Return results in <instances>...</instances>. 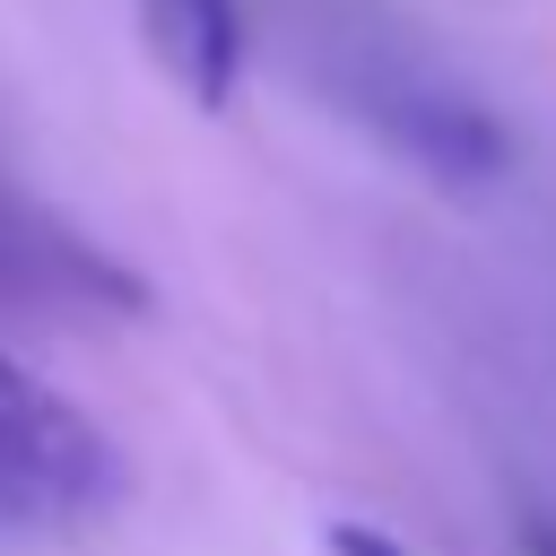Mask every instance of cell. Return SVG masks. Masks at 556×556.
I'll return each mask as SVG.
<instances>
[{
    "instance_id": "obj_1",
    "label": "cell",
    "mask_w": 556,
    "mask_h": 556,
    "mask_svg": "<svg viewBox=\"0 0 556 556\" xmlns=\"http://www.w3.org/2000/svg\"><path fill=\"white\" fill-rule=\"evenodd\" d=\"M122 495L113 434L0 348V530H70Z\"/></svg>"
},
{
    "instance_id": "obj_2",
    "label": "cell",
    "mask_w": 556,
    "mask_h": 556,
    "mask_svg": "<svg viewBox=\"0 0 556 556\" xmlns=\"http://www.w3.org/2000/svg\"><path fill=\"white\" fill-rule=\"evenodd\" d=\"M139 9H148V43H156L165 78L200 113H217L243 78V9L235 0H139Z\"/></svg>"
},
{
    "instance_id": "obj_3",
    "label": "cell",
    "mask_w": 556,
    "mask_h": 556,
    "mask_svg": "<svg viewBox=\"0 0 556 556\" xmlns=\"http://www.w3.org/2000/svg\"><path fill=\"white\" fill-rule=\"evenodd\" d=\"M321 547H330V556H408V547H400L391 530H374V521H330Z\"/></svg>"
},
{
    "instance_id": "obj_4",
    "label": "cell",
    "mask_w": 556,
    "mask_h": 556,
    "mask_svg": "<svg viewBox=\"0 0 556 556\" xmlns=\"http://www.w3.org/2000/svg\"><path fill=\"white\" fill-rule=\"evenodd\" d=\"M530 556H556V530H539V539H530Z\"/></svg>"
}]
</instances>
